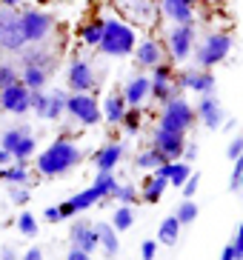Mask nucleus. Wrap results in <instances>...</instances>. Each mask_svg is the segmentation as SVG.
<instances>
[{"mask_svg":"<svg viewBox=\"0 0 243 260\" xmlns=\"http://www.w3.org/2000/svg\"><path fill=\"white\" fill-rule=\"evenodd\" d=\"M169 180L160 175H149L143 183V191H140V200H146V203H158L160 198H163V191H166Z\"/></svg>","mask_w":243,"mask_h":260,"instance_id":"nucleus-26","label":"nucleus"},{"mask_svg":"<svg viewBox=\"0 0 243 260\" xmlns=\"http://www.w3.org/2000/svg\"><path fill=\"white\" fill-rule=\"evenodd\" d=\"M177 237H180V223H177L175 214H169L166 220L160 223V229H158V243L175 246V243H177Z\"/></svg>","mask_w":243,"mask_h":260,"instance_id":"nucleus-29","label":"nucleus"},{"mask_svg":"<svg viewBox=\"0 0 243 260\" xmlns=\"http://www.w3.org/2000/svg\"><path fill=\"white\" fill-rule=\"evenodd\" d=\"M114 200H117L120 206H135L137 200H140V194L135 191V186H120L117 194H114Z\"/></svg>","mask_w":243,"mask_h":260,"instance_id":"nucleus-38","label":"nucleus"},{"mask_svg":"<svg viewBox=\"0 0 243 260\" xmlns=\"http://www.w3.org/2000/svg\"><path fill=\"white\" fill-rule=\"evenodd\" d=\"M32 112L38 117L46 115V103H49V92H43V89H38V92H32Z\"/></svg>","mask_w":243,"mask_h":260,"instance_id":"nucleus-39","label":"nucleus"},{"mask_svg":"<svg viewBox=\"0 0 243 260\" xmlns=\"http://www.w3.org/2000/svg\"><path fill=\"white\" fill-rule=\"evenodd\" d=\"M66 92H60V89H54V92H49V103H46V115L43 120H60L63 112H66Z\"/></svg>","mask_w":243,"mask_h":260,"instance_id":"nucleus-28","label":"nucleus"},{"mask_svg":"<svg viewBox=\"0 0 243 260\" xmlns=\"http://www.w3.org/2000/svg\"><path fill=\"white\" fill-rule=\"evenodd\" d=\"M80 38H83V43L89 49H98V43H100V38H103V20H89V23L80 29Z\"/></svg>","mask_w":243,"mask_h":260,"instance_id":"nucleus-31","label":"nucleus"},{"mask_svg":"<svg viewBox=\"0 0 243 260\" xmlns=\"http://www.w3.org/2000/svg\"><path fill=\"white\" fill-rule=\"evenodd\" d=\"M195 157H198V143H186V146H183V154H180V160L192 163Z\"/></svg>","mask_w":243,"mask_h":260,"instance_id":"nucleus-45","label":"nucleus"},{"mask_svg":"<svg viewBox=\"0 0 243 260\" xmlns=\"http://www.w3.org/2000/svg\"><path fill=\"white\" fill-rule=\"evenodd\" d=\"M163 163H166V154L158 152L155 146H146L143 152L135 154V166H137V169H146V172H155V169L163 166Z\"/></svg>","mask_w":243,"mask_h":260,"instance_id":"nucleus-27","label":"nucleus"},{"mask_svg":"<svg viewBox=\"0 0 243 260\" xmlns=\"http://www.w3.org/2000/svg\"><path fill=\"white\" fill-rule=\"evenodd\" d=\"M66 260H92V254L83 252V249H77V246H72L69 254H66Z\"/></svg>","mask_w":243,"mask_h":260,"instance_id":"nucleus-47","label":"nucleus"},{"mask_svg":"<svg viewBox=\"0 0 243 260\" xmlns=\"http://www.w3.org/2000/svg\"><path fill=\"white\" fill-rule=\"evenodd\" d=\"M126 100H123V94L120 92H109L106 98L100 100V115H103V120L106 123H120L123 120V115H126Z\"/></svg>","mask_w":243,"mask_h":260,"instance_id":"nucleus-21","label":"nucleus"},{"mask_svg":"<svg viewBox=\"0 0 243 260\" xmlns=\"http://www.w3.org/2000/svg\"><path fill=\"white\" fill-rule=\"evenodd\" d=\"M0 6H20V0H0Z\"/></svg>","mask_w":243,"mask_h":260,"instance_id":"nucleus-51","label":"nucleus"},{"mask_svg":"<svg viewBox=\"0 0 243 260\" xmlns=\"http://www.w3.org/2000/svg\"><path fill=\"white\" fill-rule=\"evenodd\" d=\"M69 243L77 246V249H83V252L95 254L100 249V240H98V232H95V226H92L89 220H75L72 223V229H69Z\"/></svg>","mask_w":243,"mask_h":260,"instance_id":"nucleus-17","label":"nucleus"},{"mask_svg":"<svg viewBox=\"0 0 243 260\" xmlns=\"http://www.w3.org/2000/svg\"><path fill=\"white\" fill-rule=\"evenodd\" d=\"M149 92H152V77L149 75H132L126 83H123L120 94L126 100V106H143L146 100H149Z\"/></svg>","mask_w":243,"mask_h":260,"instance_id":"nucleus-16","label":"nucleus"},{"mask_svg":"<svg viewBox=\"0 0 243 260\" xmlns=\"http://www.w3.org/2000/svg\"><path fill=\"white\" fill-rule=\"evenodd\" d=\"M17 80H20V69H17L15 63H0V89L17 83Z\"/></svg>","mask_w":243,"mask_h":260,"instance_id":"nucleus-36","label":"nucleus"},{"mask_svg":"<svg viewBox=\"0 0 243 260\" xmlns=\"http://www.w3.org/2000/svg\"><path fill=\"white\" fill-rule=\"evenodd\" d=\"M152 146L158 149V152L166 154V160H180L183 146H186V135H183V132L163 129V126H155V132H152Z\"/></svg>","mask_w":243,"mask_h":260,"instance_id":"nucleus-12","label":"nucleus"},{"mask_svg":"<svg viewBox=\"0 0 243 260\" xmlns=\"http://www.w3.org/2000/svg\"><path fill=\"white\" fill-rule=\"evenodd\" d=\"M29 98H32V92L20 83V80L12 83V86H3V89H0V112L23 117L26 112H32V100Z\"/></svg>","mask_w":243,"mask_h":260,"instance_id":"nucleus-11","label":"nucleus"},{"mask_svg":"<svg viewBox=\"0 0 243 260\" xmlns=\"http://www.w3.org/2000/svg\"><path fill=\"white\" fill-rule=\"evenodd\" d=\"M20 15V29L26 43H46L54 31V17L49 12H40V9H23L17 12Z\"/></svg>","mask_w":243,"mask_h":260,"instance_id":"nucleus-8","label":"nucleus"},{"mask_svg":"<svg viewBox=\"0 0 243 260\" xmlns=\"http://www.w3.org/2000/svg\"><path fill=\"white\" fill-rule=\"evenodd\" d=\"M137 43V29L129 23H123L120 17H109L103 20V38H100L98 49L106 57H129L135 52Z\"/></svg>","mask_w":243,"mask_h":260,"instance_id":"nucleus-2","label":"nucleus"},{"mask_svg":"<svg viewBox=\"0 0 243 260\" xmlns=\"http://www.w3.org/2000/svg\"><path fill=\"white\" fill-rule=\"evenodd\" d=\"M195 115H198V120L209 132H218L223 126V120H226V112H223L221 100L215 98V94H200L198 106H195Z\"/></svg>","mask_w":243,"mask_h":260,"instance_id":"nucleus-14","label":"nucleus"},{"mask_svg":"<svg viewBox=\"0 0 243 260\" xmlns=\"http://www.w3.org/2000/svg\"><path fill=\"white\" fill-rule=\"evenodd\" d=\"M240 189H243V172H240Z\"/></svg>","mask_w":243,"mask_h":260,"instance_id":"nucleus-52","label":"nucleus"},{"mask_svg":"<svg viewBox=\"0 0 243 260\" xmlns=\"http://www.w3.org/2000/svg\"><path fill=\"white\" fill-rule=\"evenodd\" d=\"M43 220H46V223H60V220H63V217H60V209H57V206H49V209L43 212Z\"/></svg>","mask_w":243,"mask_h":260,"instance_id":"nucleus-46","label":"nucleus"},{"mask_svg":"<svg viewBox=\"0 0 243 260\" xmlns=\"http://www.w3.org/2000/svg\"><path fill=\"white\" fill-rule=\"evenodd\" d=\"M17 54H20V66H40L49 75L54 72V63H57V57L52 54V49L46 43H26Z\"/></svg>","mask_w":243,"mask_h":260,"instance_id":"nucleus-15","label":"nucleus"},{"mask_svg":"<svg viewBox=\"0 0 243 260\" xmlns=\"http://www.w3.org/2000/svg\"><path fill=\"white\" fill-rule=\"evenodd\" d=\"M83 163V149L72 138H57L38 154V172L43 177H60Z\"/></svg>","mask_w":243,"mask_h":260,"instance_id":"nucleus-1","label":"nucleus"},{"mask_svg":"<svg viewBox=\"0 0 243 260\" xmlns=\"http://www.w3.org/2000/svg\"><path fill=\"white\" fill-rule=\"evenodd\" d=\"M200 0H160V12L172 23H189L195 26V6Z\"/></svg>","mask_w":243,"mask_h":260,"instance_id":"nucleus-20","label":"nucleus"},{"mask_svg":"<svg viewBox=\"0 0 243 260\" xmlns=\"http://www.w3.org/2000/svg\"><path fill=\"white\" fill-rule=\"evenodd\" d=\"M0 180L9 186H29L32 183V175L29 169H26V163H6V169H0Z\"/></svg>","mask_w":243,"mask_h":260,"instance_id":"nucleus-23","label":"nucleus"},{"mask_svg":"<svg viewBox=\"0 0 243 260\" xmlns=\"http://www.w3.org/2000/svg\"><path fill=\"white\" fill-rule=\"evenodd\" d=\"M232 52V35L229 31H206L203 38L195 43V63H198V69H209L212 72L215 66H221L223 60L229 57Z\"/></svg>","mask_w":243,"mask_h":260,"instance_id":"nucleus-3","label":"nucleus"},{"mask_svg":"<svg viewBox=\"0 0 243 260\" xmlns=\"http://www.w3.org/2000/svg\"><path fill=\"white\" fill-rule=\"evenodd\" d=\"M17 232H20L23 237H35L38 235V220H35V214L26 212V209L17 214Z\"/></svg>","mask_w":243,"mask_h":260,"instance_id":"nucleus-35","label":"nucleus"},{"mask_svg":"<svg viewBox=\"0 0 243 260\" xmlns=\"http://www.w3.org/2000/svg\"><path fill=\"white\" fill-rule=\"evenodd\" d=\"M155 252H158V240H143V246H140V257L155 260Z\"/></svg>","mask_w":243,"mask_h":260,"instance_id":"nucleus-43","label":"nucleus"},{"mask_svg":"<svg viewBox=\"0 0 243 260\" xmlns=\"http://www.w3.org/2000/svg\"><path fill=\"white\" fill-rule=\"evenodd\" d=\"M20 260H43V252H40L38 246H32V249H29V252H26V254H23Z\"/></svg>","mask_w":243,"mask_h":260,"instance_id":"nucleus-48","label":"nucleus"},{"mask_svg":"<svg viewBox=\"0 0 243 260\" xmlns=\"http://www.w3.org/2000/svg\"><path fill=\"white\" fill-rule=\"evenodd\" d=\"M232 249H235V260H243V223L237 226V235L232 240Z\"/></svg>","mask_w":243,"mask_h":260,"instance_id":"nucleus-44","label":"nucleus"},{"mask_svg":"<svg viewBox=\"0 0 243 260\" xmlns=\"http://www.w3.org/2000/svg\"><path fill=\"white\" fill-rule=\"evenodd\" d=\"M221 260H235V249H232V243H226V246H223Z\"/></svg>","mask_w":243,"mask_h":260,"instance_id":"nucleus-49","label":"nucleus"},{"mask_svg":"<svg viewBox=\"0 0 243 260\" xmlns=\"http://www.w3.org/2000/svg\"><path fill=\"white\" fill-rule=\"evenodd\" d=\"M26 46L20 29V15L15 6H3L0 9V52H20Z\"/></svg>","mask_w":243,"mask_h":260,"instance_id":"nucleus-9","label":"nucleus"},{"mask_svg":"<svg viewBox=\"0 0 243 260\" xmlns=\"http://www.w3.org/2000/svg\"><path fill=\"white\" fill-rule=\"evenodd\" d=\"M149 72H152V75H149L152 80H172V77H175V63L163 57V60H160L155 69H149Z\"/></svg>","mask_w":243,"mask_h":260,"instance_id":"nucleus-37","label":"nucleus"},{"mask_svg":"<svg viewBox=\"0 0 243 260\" xmlns=\"http://www.w3.org/2000/svg\"><path fill=\"white\" fill-rule=\"evenodd\" d=\"M135 63L140 66V69H155L163 57H166V49H163V43H158L155 38H143L135 43Z\"/></svg>","mask_w":243,"mask_h":260,"instance_id":"nucleus-18","label":"nucleus"},{"mask_svg":"<svg viewBox=\"0 0 243 260\" xmlns=\"http://www.w3.org/2000/svg\"><path fill=\"white\" fill-rule=\"evenodd\" d=\"M66 115L72 117L75 123H80V126H98L100 120H103V115H100V103L95 100V94L92 92H72L66 98Z\"/></svg>","mask_w":243,"mask_h":260,"instance_id":"nucleus-7","label":"nucleus"},{"mask_svg":"<svg viewBox=\"0 0 243 260\" xmlns=\"http://www.w3.org/2000/svg\"><path fill=\"white\" fill-rule=\"evenodd\" d=\"M198 123V115H195V106H192L189 100H183V94L172 98L169 103L160 106V117H158V126L163 129H172V132H186L192 129Z\"/></svg>","mask_w":243,"mask_h":260,"instance_id":"nucleus-5","label":"nucleus"},{"mask_svg":"<svg viewBox=\"0 0 243 260\" xmlns=\"http://www.w3.org/2000/svg\"><path fill=\"white\" fill-rule=\"evenodd\" d=\"M198 186H200V175H195V172H192L189 180H186V183L180 186L183 198H195V194H198Z\"/></svg>","mask_w":243,"mask_h":260,"instance_id":"nucleus-41","label":"nucleus"},{"mask_svg":"<svg viewBox=\"0 0 243 260\" xmlns=\"http://www.w3.org/2000/svg\"><path fill=\"white\" fill-rule=\"evenodd\" d=\"M114 12L123 23L135 29H152L158 23V3L155 0H112Z\"/></svg>","mask_w":243,"mask_h":260,"instance_id":"nucleus-4","label":"nucleus"},{"mask_svg":"<svg viewBox=\"0 0 243 260\" xmlns=\"http://www.w3.org/2000/svg\"><path fill=\"white\" fill-rule=\"evenodd\" d=\"M95 226V232H98V240H100V249L106 252V257H117V252H120V240H117V232H114L112 223H92Z\"/></svg>","mask_w":243,"mask_h":260,"instance_id":"nucleus-22","label":"nucleus"},{"mask_svg":"<svg viewBox=\"0 0 243 260\" xmlns=\"http://www.w3.org/2000/svg\"><path fill=\"white\" fill-rule=\"evenodd\" d=\"M66 83L72 92H92L98 77H95V66L83 57H75L69 63V72H66Z\"/></svg>","mask_w":243,"mask_h":260,"instance_id":"nucleus-13","label":"nucleus"},{"mask_svg":"<svg viewBox=\"0 0 243 260\" xmlns=\"http://www.w3.org/2000/svg\"><path fill=\"white\" fill-rule=\"evenodd\" d=\"M198 214H200L198 203H195L192 198H186V200L180 203V206H177L175 217H177V223H180V226H189V223H195V220H198Z\"/></svg>","mask_w":243,"mask_h":260,"instance_id":"nucleus-33","label":"nucleus"},{"mask_svg":"<svg viewBox=\"0 0 243 260\" xmlns=\"http://www.w3.org/2000/svg\"><path fill=\"white\" fill-rule=\"evenodd\" d=\"M6 163H12V154H9L3 146H0V166H6Z\"/></svg>","mask_w":243,"mask_h":260,"instance_id":"nucleus-50","label":"nucleus"},{"mask_svg":"<svg viewBox=\"0 0 243 260\" xmlns=\"http://www.w3.org/2000/svg\"><path fill=\"white\" fill-rule=\"evenodd\" d=\"M29 198H32L29 186H12V189H9V200H12L15 206H26V203H29Z\"/></svg>","mask_w":243,"mask_h":260,"instance_id":"nucleus-40","label":"nucleus"},{"mask_svg":"<svg viewBox=\"0 0 243 260\" xmlns=\"http://www.w3.org/2000/svg\"><path fill=\"white\" fill-rule=\"evenodd\" d=\"M192 175V163L186 160H172V172H169V186H175V189H180L186 180H189Z\"/></svg>","mask_w":243,"mask_h":260,"instance_id":"nucleus-32","label":"nucleus"},{"mask_svg":"<svg viewBox=\"0 0 243 260\" xmlns=\"http://www.w3.org/2000/svg\"><path fill=\"white\" fill-rule=\"evenodd\" d=\"M175 83L180 92H192V94H215L218 89V80L209 69H183L175 72Z\"/></svg>","mask_w":243,"mask_h":260,"instance_id":"nucleus-10","label":"nucleus"},{"mask_svg":"<svg viewBox=\"0 0 243 260\" xmlns=\"http://www.w3.org/2000/svg\"><path fill=\"white\" fill-rule=\"evenodd\" d=\"M240 154H243V135H237V138L226 146V160H237Z\"/></svg>","mask_w":243,"mask_h":260,"instance_id":"nucleus-42","label":"nucleus"},{"mask_svg":"<svg viewBox=\"0 0 243 260\" xmlns=\"http://www.w3.org/2000/svg\"><path fill=\"white\" fill-rule=\"evenodd\" d=\"M195 43H198V35H195V26L189 23H175L166 31V57L172 63H183L189 60L192 52H195Z\"/></svg>","mask_w":243,"mask_h":260,"instance_id":"nucleus-6","label":"nucleus"},{"mask_svg":"<svg viewBox=\"0 0 243 260\" xmlns=\"http://www.w3.org/2000/svg\"><path fill=\"white\" fill-rule=\"evenodd\" d=\"M120 126H123V132H129V135L140 132V126H143V112H140V106H129V109H126Z\"/></svg>","mask_w":243,"mask_h":260,"instance_id":"nucleus-34","label":"nucleus"},{"mask_svg":"<svg viewBox=\"0 0 243 260\" xmlns=\"http://www.w3.org/2000/svg\"><path fill=\"white\" fill-rule=\"evenodd\" d=\"M123 154H126V146L114 140V143L100 146L98 152L92 154V163H95V169H98V175H109V172L117 169V163L123 160Z\"/></svg>","mask_w":243,"mask_h":260,"instance_id":"nucleus-19","label":"nucleus"},{"mask_svg":"<svg viewBox=\"0 0 243 260\" xmlns=\"http://www.w3.org/2000/svg\"><path fill=\"white\" fill-rule=\"evenodd\" d=\"M112 226L114 232H126L135 226V206H117L112 212Z\"/></svg>","mask_w":243,"mask_h":260,"instance_id":"nucleus-30","label":"nucleus"},{"mask_svg":"<svg viewBox=\"0 0 243 260\" xmlns=\"http://www.w3.org/2000/svg\"><path fill=\"white\" fill-rule=\"evenodd\" d=\"M177 94H183V92L177 89L175 77H172V80H152V92H149V100H155L158 106L169 103V100L177 98Z\"/></svg>","mask_w":243,"mask_h":260,"instance_id":"nucleus-25","label":"nucleus"},{"mask_svg":"<svg viewBox=\"0 0 243 260\" xmlns=\"http://www.w3.org/2000/svg\"><path fill=\"white\" fill-rule=\"evenodd\" d=\"M20 83L26 86L29 92L46 89V83H49V72L40 69V66H20Z\"/></svg>","mask_w":243,"mask_h":260,"instance_id":"nucleus-24","label":"nucleus"}]
</instances>
